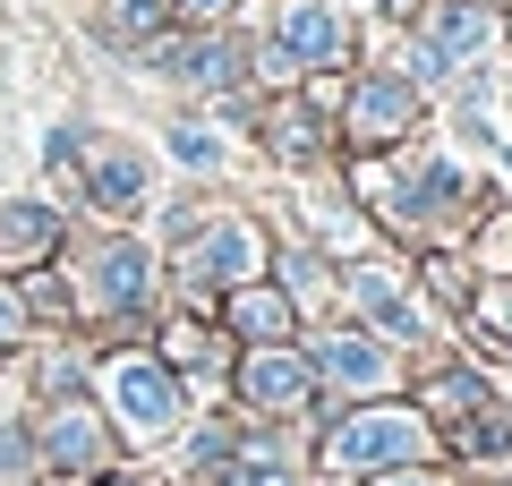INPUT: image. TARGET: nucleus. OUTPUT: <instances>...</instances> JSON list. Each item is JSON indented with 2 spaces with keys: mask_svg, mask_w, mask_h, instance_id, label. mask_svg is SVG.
<instances>
[{
  "mask_svg": "<svg viewBox=\"0 0 512 486\" xmlns=\"http://www.w3.org/2000/svg\"><path fill=\"white\" fill-rule=\"evenodd\" d=\"M69 486H77V478H69Z\"/></svg>",
  "mask_w": 512,
  "mask_h": 486,
  "instance_id": "nucleus-25",
  "label": "nucleus"
},
{
  "mask_svg": "<svg viewBox=\"0 0 512 486\" xmlns=\"http://www.w3.org/2000/svg\"><path fill=\"white\" fill-rule=\"evenodd\" d=\"M333 299L350 307V324H367V333L393 342V350L427 333V307H419V290H410V273L384 265V256H350V265H333Z\"/></svg>",
  "mask_w": 512,
  "mask_h": 486,
  "instance_id": "nucleus-5",
  "label": "nucleus"
},
{
  "mask_svg": "<svg viewBox=\"0 0 512 486\" xmlns=\"http://www.w3.org/2000/svg\"><path fill=\"white\" fill-rule=\"evenodd\" d=\"M436 427H427L410 401L376 393V401H350L325 435H316V469L325 478H384V469H410V461H436Z\"/></svg>",
  "mask_w": 512,
  "mask_h": 486,
  "instance_id": "nucleus-1",
  "label": "nucleus"
},
{
  "mask_svg": "<svg viewBox=\"0 0 512 486\" xmlns=\"http://www.w3.org/2000/svg\"><path fill=\"white\" fill-rule=\"evenodd\" d=\"M367 486H453V478L427 469V461H410V469H384V478H367Z\"/></svg>",
  "mask_w": 512,
  "mask_h": 486,
  "instance_id": "nucleus-22",
  "label": "nucleus"
},
{
  "mask_svg": "<svg viewBox=\"0 0 512 486\" xmlns=\"http://www.w3.org/2000/svg\"><path fill=\"white\" fill-rule=\"evenodd\" d=\"M163 145H171V162H180V171H205V180L231 162V145H222L205 120H171V137H163Z\"/></svg>",
  "mask_w": 512,
  "mask_h": 486,
  "instance_id": "nucleus-18",
  "label": "nucleus"
},
{
  "mask_svg": "<svg viewBox=\"0 0 512 486\" xmlns=\"http://www.w3.org/2000/svg\"><path fill=\"white\" fill-rule=\"evenodd\" d=\"M419 282H427V299H436V307H470V290H478V273L461 265L453 248H419Z\"/></svg>",
  "mask_w": 512,
  "mask_h": 486,
  "instance_id": "nucleus-17",
  "label": "nucleus"
},
{
  "mask_svg": "<svg viewBox=\"0 0 512 486\" xmlns=\"http://www.w3.org/2000/svg\"><path fill=\"white\" fill-rule=\"evenodd\" d=\"M222 384L239 393V418H308L316 401H325L299 342H256V350H239Z\"/></svg>",
  "mask_w": 512,
  "mask_h": 486,
  "instance_id": "nucleus-6",
  "label": "nucleus"
},
{
  "mask_svg": "<svg viewBox=\"0 0 512 486\" xmlns=\"http://www.w3.org/2000/svg\"><path fill=\"white\" fill-rule=\"evenodd\" d=\"M256 137H265V154H274L282 171H325V162H333V111H316L299 86L291 94H265Z\"/></svg>",
  "mask_w": 512,
  "mask_h": 486,
  "instance_id": "nucleus-12",
  "label": "nucleus"
},
{
  "mask_svg": "<svg viewBox=\"0 0 512 486\" xmlns=\"http://www.w3.org/2000/svg\"><path fill=\"white\" fill-rule=\"evenodd\" d=\"M214 324L231 333L239 350H256V342H299V307L274 290V273H256V282L222 290V299H214Z\"/></svg>",
  "mask_w": 512,
  "mask_h": 486,
  "instance_id": "nucleus-14",
  "label": "nucleus"
},
{
  "mask_svg": "<svg viewBox=\"0 0 512 486\" xmlns=\"http://www.w3.org/2000/svg\"><path fill=\"white\" fill-rule=\"evenodd\" d=\"M86 384H94V410L111 418V435H120V444H137V452L171 444V435H180V418H188V384L171 376L154 350H111Z\"/></svg>",
  "mask_w": 512,
  "mask_h": 486,
  "instance_id": "nucleus-3",
  "label": "nucleus"
},
{
  "mask_svg": "<svg viewBox=\"0 0 512 486\" xmlns=\"http://www.w3.org/2000/svg\"><path fill=\"white\" fill-rule=\"evenodd\" d=\"M154 290H163V265H154V248L137 231H103V239H86V248L69 256V299H77V316L103 324V333L146 324Z\"/></svg>",
  "mask_w": 512,
  "mask_h": 486,
  "instance_id": "nucleus-2",
  "label": "nucleus"
},
{
  "mask_svg": "<svg viewBox=\"0 0 512 486\" xmlns=\"http://www.w3.org/2000/svg\"><path fill=\"white\" fill-rule=\"evenodd\" d=\"M26 333H35V316H26V299H18V282L0 273V350H18Z\"/></svg>",
  "mask_w": 512,
  "mask_h": 486,
  "instance_id": "nucleus-20",
  "label": "nucleus"
},
{
  "mask_svg": "<svg viewBox=\"0 0 512 486\" xmlns=\"http://www.w3.org/2000/svg\"><path fill=\"white\" fill-rule=\"evenodd\" d=\"M26 435H35V461L60 469V478H94V469L120 452V435H111V418L94 410V393H52L35 418H26Z\"/></svg>",
  "mask_w": 512,
  "mask_h": 486,
  "instance_id": "nucleus-8",
  "label": "nucleus"
},
{
  "mask_svg": "<svg viewBox=\"0 0 512 486\" xmlns=\"http://www.w3.org/2000/svg\"><path fill=\"white\" fill-rule=\"evenodd\" d=\"M299 350H308V367H316V393L376 401V393H393V384H402V350L376 342L367 324H325V333H316V342H299Z\"/></svg>",
  "mask_w": 512,
  "mask_h": 486,
  "instance_id": "nucleus-9",
  "label": "nucleus"
},
{
  "mask_svg": "<svg viewBox=\"0 0 512 486\" xmlns=\"http://www.w3.org/2000/svg\"><path fill=\"white\" fill-rule=\"evenodd\" d=\"M239 0H171V26H231Z\"/></svg>",
  "mask_w": 512,
  "mask_h": 486,
  "instance_id": "nucleus-21",
  "label": "nucleus"
},
{
  "mask_svg": "<svg viewBox=\"0 0 512 486\" xmlns=\"http://www.w3.org/2000/svg\"><path fill=\"white\" fill-rule=\"evenodd\" d=\"M427 103H436V94H419L410 77L384 69V60H359V69H342L333 145H342V154H393V145H410L427 128Z\"/></svg>",
  "mask_w": 512,
  "mask_h": 486,
  "instance_id": "nucleus-4",
  "label": "nucleus"
},
{
  "mask_svg": "<svg viewBox=\"0 0 512 486\" xmlns=\"http://www.w3.org/2000/svg\"><path fill=\"white\" fill-rule=\"evenodd\" d=\"M171 26V0H94V35L111 43V52H137V43H154Z\"/></svg>",
  "mask_w": 512,
  "mask_h": 486,
  "instance_id": "nucleus-16",
  "label": "nucleus"
},
{
  "mask_svg": "<svg viewBox=\"0 0 512 486\" xmlns=\"http://www.w3.org/2000/svg\"><path fill=\"white\" fill-rule=\"evenodd\" d=\"M265 273H274V290H282V299L299 307V316L333 299V256H316L308 239H291V248H274V256H265Z\"/></svg>",
  "mask_w": 512,
  "mask_h": 486,
  "instance_id": "nucleus-15",
  "label": "nucleus"
},
{
  "mask_svg": "<svg viewBox=\"0 0 512 486\" xmlns=\"http://www.w3.org/2000/svg\"><path fill=\"white\" fill-rule=\"evenodd\" d=\"M495 35H504V43H512V0H495Z\"/></svg>",
  "mask_w": 512,
  "mask_h": 486,
  "instance_id": "nucleus-24",
  "label": "nucleus"
},
{
  "mask_svg": "<svg viewBox=\"0 0 512 486\" xmlns=\"http://www.w3.org/2000/svg\"><path fill=\"white\" fill-rule=\"evenodd\" d=\"M0 486H43V461H35L26 418H0Z\"/></svg>",
  "mask_w": 512,
  "mask_h": 486,
  "instance_id": "nucleus-19",
  "label": "nucleus"
},
{
  "mask_svg": "<svg viewBox=\"0 0 512 486\" xmlns=\"http://www.w3.org/2000/svg\"><path fill=\"white\" fill-rule=\"evenodd\" d=\"M248 26H265L299 60V77H325V69H350L359 60V9H333V0H274Z\"/></svg>",
  "mask_w": 512,
  "mask_h": 486,
  "instance_id": "nucleus-10",
  "label": "nucleus"
},
{
  "mask_svg": "<svg viewBox=\"0 0 512 486\" xmlns=\"http://www.w3.org/2000/svg\"><path fill=\"white\" fill-rule=\"evenodd\" d=\"M94 478H103V486H154V478H146V469H111V461H103V469H94Z\"/></svg>",
  "mask_w": 512,
  "mask_h": 486,
  "instance_id": "nucleus-23",
  "label": "nucleus"
},
{
  "mask_svg": "<svg viewBox=\"0 0 512 486\" xmlns=\"http://www.w3.org/2000/svg\"><path fill=\"white\" fill-rule=\"evenodd\" d=\"M77 197H86V214H103V222H137L154 205V154L137 137L94 128L86 154H77Z\"/></svg>",
  "mask_w": 512,
  "mask_h": 486,
  "instance_id": "nucleus-7",
  "label": "nucleus"
},
{
  "mask_svg": "<svg viewBox=\"0 0 512 486\" xmlns=\"http://www.w3.org/2000/svg\"><path fill=\"white\" fill-rule=\"evenodd\" d=\"M60 248H69V214L52 197H9L0 205V273L60 265Z\"/></svg>",
  "mask_w": 512,
  "mask_h": 486,
  "instance_id": "nucleus-13",
  "label": "nucleus"
},
{
  "mask_svg": "<svg viewBox=\"0 0 512 486\" xmlns=\"http://www.w3.org/2000/svg\"><path fill=\"white\" fill-rule=\"evenodd\" d=\"M410 35L427 43V52L444 60V69H478V60H495V0H419L410 9Z\"/></svg>",
  "mask_w": 512,
  "mask_h": 486,
  "instance_id": "nucleus-11",
  "label": "nucleus"
}]
</instances>
